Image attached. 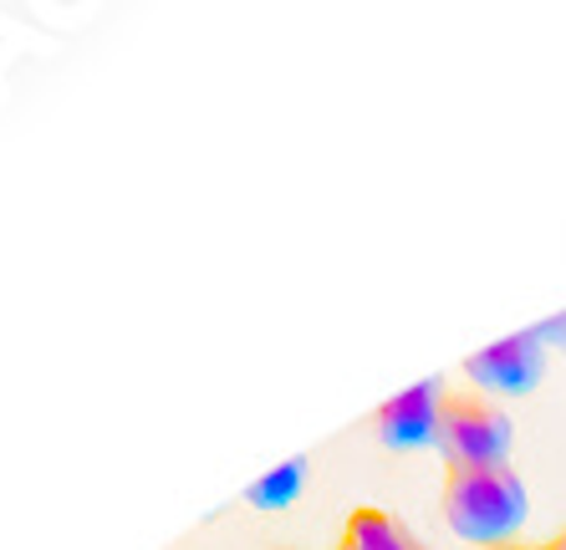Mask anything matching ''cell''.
I'll list each match as a JSON object with an SVG mask.
<instances>
[{"label":"cell","mask_w":566,"mask_h":550,"mask_svg":"<svg viewBox=\"0 0 566 550\" xmlns=\"http://www.w3.org/2000/svg\"><path fill=\"white\" fill-rule=\"evenodd\" d=\"M439 515L449 536H460L474 550L521 546L531 525V489L511 464H485V469H444L439 485Z\"/></svg>","instance_id":"6da1fadb"},{"label":"cell","mask_w":566,"mask_h":550,"mask_svg":"<svg viewBox=\"0 0 566 550\" xmlns=\"http://www.w3.org/2000/svg\"><path fill=\"white\" fill-rule=\"evenodd\" d=\"M439 454H444V469H485V464H511L515 448V423L495 398L474 393H454L444 398V419H439Z\"/></svg>","instance_id":"7a4b0ae2"},{"label":"cell","mask_w":566,"mask_h":550,"mask_svg":"<svg viewBox=\"0 0 566 550\" xmlns=\"http://www.w3.org/2000/svg\"><path fill=\"white\" fill-rule=\"evenodd\" d=\"M460 372L470 378L474 393H485V398H526L546 378V337L536 327H526V331H515V337L490 341V347L464 357Z\"/></svg>","instance_id":"3957f363"},{"label":"cell","mask_w":566,"mask_h":550,"mask_svg":"<svg viewBox=\"0 0 566 550\" xmlns=\"http://www.w3.org/2000/svg\"><path fill=\"white\" fill-rule=\"evenodd\" d=\"M444 398L449 388L439 378H423L403 393L382 398L373 408V433H378L382 448H398V454H413V448H434L439 444V419H444Z\"/></svg>","instance_id":"277c9868"},{"label":"cell","mask_w":566,"mask_h":550,"mask_svg":"<svg viewBox=\"0 0 566 550\" xmlns=\"http://www.w3.org/2000/svg\"><path fill=\"white\" fill-rule=\"evenodd\" d=\"M337 550H429V546H423L394 510L363 505V510H353L343 520V540H337Z\"/></svg>","instance_id":"5b68a950"},{"label":"cell","mask_w":566,"mask_h":550,"mask_svg":"<svg viewBox=\"0 0 566 550\" xmlns=\"http://www.w3.org/2000/svg\"><path fill=\"white\" fill-rule=\"evenodd\" d=\"M306 489V458H286L276 469H265L251 489H245V505L251 510H291Z\"/></svg>","instance_id":"8992f818"},{"label":"cell","mask_w":566,"mask_h":550,"mask_svg":"<svg viewBox=\"0 0 566 550\" xmlns=\"http://www.w3.org/2000/svg\"><path fill=\"white\" fill-rule=\"evenodd\" d=\"M541 546H546V550H566V525H562V530H556L552 540H541Z\"/></svg>","instance_id":"52a82bcc"}]
</instances>
